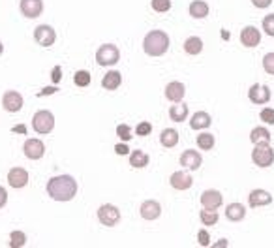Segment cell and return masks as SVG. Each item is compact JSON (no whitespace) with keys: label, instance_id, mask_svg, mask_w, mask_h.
I'll return each mask as SVG.
<instances>
[{"label":"cell","instance_id":"ab89813d","mask_svg":"<svg viewBox=\"0 0 274 248\" xmlns=\"http://www.w3.org/2000/svg\"><path fill=\"white\" fill-rule=\"evenodd\" d=\"M62 68H60V66H55V68H53V74H51V79H53V83H60V79H62Z\"/></svg>","mask_w":274,"mask_h":248},{"label":"cell","instance_id":"5bb4252c","mask_svg":"<svg viewBox=\"0 0 274 248\" xmlns=\"http://www.w3.org/2000/svg\"><path fill=\"white\" fill-rule=\"evenodd\" d=\"M8 184L12 188H25L28 184V171L23 168H12L8 171Z\"/></svg>","mask_w":274,"mask_h":248},{"label":"cell","instance_id":"f546056e","mask_svg":"<svg viewBox=\"0 0 274 248\" xmlns=\"http://www.w3.org/2000/svg\"><path fill=\"white\" fill-rule=\"evenodd\" d=\"M214 143H216V137L212 136V134H209V132H203V134L197 136V147L201 150H212Z\"/></svg>","mask_w":274,"mask_h":248},{"label":"cell","instance_id":"d6a6232c","mask_svg":"<svg viewBox=\"0 0 274 248\" xmlns=\"http://www.w3.org/2000/svg\"><path fill=\"white\" fill-rule=\"evenodd\" d=\"M152 4V10L158 13H165L171 10V0H150Z\"/></svg>","mask_w":274,"mask_h":248},{"label":"cell","instance_id":"7dc6e473","mask_svg":"<svg viewBox=\"0 0 274 248\" xmlns=\"http://www.w3.org/2000/svg\"><path fill=\"white\" fill-rule=\"evenodd\" d=\"M222 38H224V40H229V32H222Z\"/></svg>","mask_w":274,"mask_h":248},{"label":"cell","instance_id":"2e32d148","mask_svg":"<svg viewBox=\"0 0 274 248\" xmlns=\"http://www.w3.org/2000/svg\"><path fill=\"white\" fill-rule=\"evenodd\" d=\"M259 42H261V32L257 30L256 26L250 25L241 30V44L244 47H256V45H259Z\"/></svg>","mask_w":274,"mask_h":248},{"label":"cell","instance_id":"6da1fadb","mask_svg":"<svg viewBox=\"0 0 274 248\" xmlns=\"http://www.w3.org/2000/svg\"><path fill=\"white\" fill-rule=\"evenodd\" d=\"M47 196L55 201H72L77 196V180L72 175H56L47 180Z\"/></svg>","mask_w":274,"mask_h":248},{"label":"cell","instance_id":"8992f818","mask_svg":"<svg viewBox=\"0 0 274 248\" xmlns=\"http://www.w3.org/2000/svg\"><path fill=\"white\" fill-rule=\"evenodd\" d=\"M98 220H100L101 226H107V228H113L120 222V211L119 207H115L111 203L101 205L98 209Z\"/></svg>","mask_w":274,"mask_h":248},{"label":"cell","instance_id":"9c48e42d","mask_svg":"<svg viewBox=\"0 0 274 248\" xmlns=\"http://www.w3.org/2000/svg\"><path fill=\"white\" fill-rule=\"evenodd\" d=\"M23 96L17 92V90H6L4 96H2V107L6 109L8 113H17L23 109Z\"/></svg>","mask_w":274,"mask_h":248},{"label":"cell","instance_id":"4dcf8cb0","mask_svg":"<svg viewBox=\"0 0 274 248\" xmlns=\"http://www.w3.org/2000/svg\"><path fill=\"white\" fill-rule=\"evenodd\" d=\"M26 244V235H25V231H12L10 233V246L12 248H21V246H25Z\"/></svg>","mask_w":274,"mask_h":248},{"label":"cell","instance_id":"3957f363","mask_svg":"<svg viewBox=\"0 0 274 248\" xmlns=\"http://www.w3.org/2000/svg\"><path fill=\"white\" fill-rule=\"evenodd\" d=\"M32 128H34V132L42 134V136L51 134L53 128H55V115L51 111H47V109L36 111L34 117H32Z\"/></svg>","mask_w":274,"mask_h":248},{"label":"cell","instance_id":"f6af8a7d","mask_svg":"<svg viewBox=\"0 0 274 248\" xmlns=\"http://www.w3.org/2000/svg\"><path fill=\"white\" fill-rule=\"evenodd\" d=\"M12 130H13V132H21V134H26V126H23V124H19V126H13Z\"/></svg>","mask_w":274,"mask_h":248},{"label":"cell","instance_id":"f1b7e54d","mask_svg":"<svg viewBox=\"0 0 274 248\" xmlns=\"http://www.w3.org/2000/svg\"><path fill=\"white\" fill-rule=\"evenodd\" d=\"M199 218L201 222H203V226H216L218 224V212H216V209H205L203 207V211L199 212Z\"/></svg>","mask_w":274,"mask_h":248},{"label":"cell","instance_id":"cb8c5ba5","mask_svg":"<svg viewBox=\"0 0 274 248\" xmlns=\"http://www.w3.org/2000/svg\"><path fill=\"white\" fill-rule=\"evenodd\" d=\"M160 143H162L165 149L177 147V143H179V132L175 130V128H165V130H162V134H160Z\"/></svg>","mask_w":274,"mask_h":248},{"label":"cell","instance_id":"1f68e13d","mask_svg":"<svg viewBox=\"0 0 274 248\" xmlns=\"http://www.w3.org/2000/svg\"><path fill=\"white\" fill-rule=\"evenodd\" d=\"M90 81H92V75L88 74L87 70H79V72H75L74 83L77 85V87H88V85H90Z\"/></svg>","mask_w":274,"mask_h":248},{"label":"cell","instance_id":"4fadbf2b","mask_svg":"<svg viewBox=\"0 0 274 248\" xmlns=\"http://www.w3.org/2000/svg\"><path fill=\"white\" fill-rule=\"evenodd\" d=\"M201 164H203V158H201V154L197 152V150L188 149V150H184V152L181 154V166H182V168L190 169V171H195V169H199Z\"/></svg>","mask_w":274,"mask_h":248},{"label":"cell","instance_id":"83f0119b","mask_svg":"<svg viewBox=\"0 0 274 248\" xmlns=\"http://www.w3.org/2000/svg\"><path fill=\"white\" fill-rule=\"evenodd\" d=\"M250 139L252 143H270V132L265 128V126H256L254 130L250 132Z\"/></svg>","mask_w":274,"mask_h":248},{"label":"cell","instance_id":"8d00e7d4","mask_svg":"<svg viewBox=\"0 0 274 248\" xmlns=\"http://www.w3.org/2000/svg\"><path fill=\"white\" fill-rule=\"evenodd\" d=\"M150 132H152V124H150L149 120H143V122H139V124H137L135 134H137V136H139V137L149 136Z\"/></svg>","mask_w":274,"mask_h":248},{"label":"cell","instance_id":"4316f807","mask_svg":"<svg viewBox=\"0 0 274 248\" xmlns=\"http://www.w3.org/2000/svg\"><path fill=\"white\" fill-rule=\"evenodd\" d=\"M184 51H186L188 55H199L201 51H203V40L197 36H190L184 42Z\"/></svg>","mask_w":274,"mask_h":248},{"label":"cell","instance_id":"ac0fdd59","mask_svg":"<svg viewBox=\"0 0 274 248\" xmlns=\"http://www.w3.org/2000/svg\"><path fill=\"white\" fill-rule=\"evenodd\" d=\"M184 94H186V87L182 85L181 81H171V83H167V87H165V98H167L169 102L179 104V102H182Z\"/></svg>","mask_w":274,"mask_h":248},{"label":"cell","instance_id":"d4e9b609","mask_svg":"<svg viewBox=\"0 0 274 248\" xmlns=\"http://www.w3.org/2000/svg\"><path fill=\"white\" fill-rule=\"evenodd\" d=\"M190 15L193 19H205L209 15V4L203 0H193L190 4Z\"/></svg>","mask_w":274,"mask_h":248},{"label":"cell","instance_id":"e575fe53","mask_svg":"<svg viewBox=\"0 0 274 248\" xmlns=\"http://www.w3.org/2000/svg\"><path fill=\"white\" fill-rule=\"evenodd\" d=\"M263 30L268 36H274V13L265 15V19H263Z\"/></svg>","mask_w":274,"mask_h":248},{"label":"cell","instance_id":"b9f144b4","mask_svg":"<svg viewBox=\"0 0 274 248\" xmlns=\"http://www.w3.org/2000/svg\"><path fill=\"white\" fill-rule=\"evenodd\" d=\"M270 2L272 0H252V4L256 8H259V10H265V8H268L270 6Z\"/></svg>","mask_w":274,"mask_h":248},{"label":"cell","instance_id":"277c9868","mask_svg":"<svg viewBox=\"0 0 274 248\" xmlns=\"http://www.w3.org/2000/svg\"><path fill=\"white\" fill-rule=\"evenodd\" d=\"M252 162L257 168H268L274 162V150L270 143H256V147L252 150Z\"/></svg>","mask_w":274,"mask_h":248},{"label":"cell","instance_id":"5b68a950","mask_svg":"<svg viewBox=\"0 0 274 248\" xmlns=\"http://www.w3.org/2000/svg\"><path fill=\"white\" fill-rule=\"evenodd\" d=\"M120 60V51L115 44H104L96 51V62L98 66H115Z\"/></svg>","mask_w":274,"mask_h":248},{"label":"cell","instance_id":"ffe728a7","mask_svg":"<svg viewBox=\"0 0 274 248\" xmlns=\"http://www.w3.org/2000/svg\"><path fill=\"white\" fill-rule=\"evenodd\" d=\"M212 122L211 115L207 111H197L193 113L192 118H190V128L192 130H205V128H209Z\"/></svg>","mask_w":274,"mask_h":248},{"label":"cell","instance_id":"603a6c76","mask_svg":"<svg viewBox=\"0 0 274 248\" xmlns=\"http://www.w3.org/2000/svg\"><path fill=\"white\" fill-rule=\"evenodd\" d=\"M149 154L141 149H135V150H130V166L135 169H141V168H147L149 166Z\"/></svg>","mask_w":274,"mask_h":248},{"label":"cell","instance_id":"836d02e7","mask_svg":"<svg viewBox=\"0 0 274 248\" xmlns=\"http://www.w3.org/2000/svg\"><path fill=\"white\" fill-rule=\"evenodd\" d=\"M117 136H119L122 141H130L131 137H133L131 136V128L128 124H119V126H117Z\"/></svg>","mask_w":274,"mask_h":248},{"label":"cell","instance_id":"7a4b0ae2","mask_svg":"<svg viewBox=\"0 0 274 248\" xmlns=\"http://www.w3.org/2000/svg\"><path fill=\"white\" fill-rule=\"evenodd\" d=\"M143 49L149 56H162L169 49V36L163 30H150L143 40Z\"/></svg>","mask_w":274,"mask_h":248},{"label":"cell","instance_id":"ba28073f","mask_svg":"<svg viewBox=\"0 0 274 248\" xmlns=\"http://www.w3.org/2000/svg\"><path fill=\"white\" fill-rule=\"evenodd\" d=\"M34 40H36L38 45H42V47H51V45L55 44V40H56L55 28H53V26H49V25L36 26V30H34Z\"/></svg>","mask_w":274,"mask_h":248},{"label":"cell","instance_id":"52a82bcc","mask_svg":"<svg viewBox=\"0 0 274 248\" xmlns=\"http://www.w3.org/2000/svg\"><path fill=\"white\" fill-rule=\"evenodd\" d=\"M248 98H250V102L256 104V106H265V104L270 102V88H268L267 85H259V83H256V85L250 87Z\"/></svg>","mask_w":274,"mask_h":248},{"label":"cell","instance_id":"7c38bea8","mask_svg":"<svg viewBox=\"0 0 274 248\" xmlns=\"http://www.w3.org/2000/svg\"><path fill=\"white\" fill-rule=\"evenodd\" d=\"M21 13L28 19H36L44 12V0H21L19 2Z\"/></svg>","mask_w":274,"mask_h":248},{"label":"cell","instance_id":"c3c4849f","mask_svg":"<svg viewBox=\"0 0 274 248\" xmlns=\"http://www.w3.org/2000/svg\"><path fill=\"white\" fill-rule=\"evenodd\" d=\"M4 53V45H2V42H0V55Z\"/></svg>","mask_w":274,"mask_h":248},{"label":"cell","instance_id":"7bdbcfd3","mask_svg":"<svg viewBox=\"0 0 274 248\" xmlns=\"http://www.w3.org/2000/svg\"><path fill=\"white\" fill-rule=\"evenodd\" d=\"M6 203H8V192L0 186V209H2Z\"/></svg>","mask_w":274,"mask_h":248},{"label":"cell","instance_id":"60d3db41","mask_svg":"<svg viewBox=\"0 0 274 248\" xmlns=\"http://www.w3.org/2000/svg\"><path fill=\"white\" fill-rule=\"evenodd\" d=\"M115 152L120 156H126V154H130V149H128L126 143H119V145H115Z\"/></svg>","mask_w":274,"mask_h":248},{"label":"cell","instance_id":"7402d4cb","mask_svg":"<svg viewBox=\"0 0 274 248\" xmlns=\"http://www.w3.org/2000/svg\"><path fill=\"white\" fill-rule=\"evenodd\" d=\"M246 216V207L243 203H229L225 209V218L231 222H241Z\"/></svg>","mask_w":274,"mask_h":248},{"label":"cell","instance_id":"484cf974","mask_svg":"<svg viewBox=\"0 0 274 248\" xmlns=\"http://www.w3.org/2000/svg\"><path fill=\"white\" fill-rule=\"evenodd\" d=\"M188 106L186 104H177V106H171V109H169V117H171V120L173 122H182V120H186L188 118Z\"/></svg>","mask_w":274,"mask_h":248},{"label":"cell","instance_id":"d6986e66","mask_svg":"<svg viewBox=\"0 0 274 248\" xmlns=\"http://www.w3.org/2000/svg\"><path fill=\"white\" fill-rule=\"evenodd\" d=\"M222 203H224V198L218 190H205L201 194V205L205 209H218Z\"/></svg>","mask_w":274,"mask_h":248},{"label":"cell","instance_id":"8fae6325","mask_svg":"<svg viewBox=\"0 0 274 248\" xmlns=\"http://www.w3.org/2000/svg\"><path fill=\"white\" fill-rule=\"evenodd\" d=\"M139 214H141V218H145V220H158L160 218V214H162V205L158 203L156 199H147V201H143L141 203V207H139Z\"/></svg>","mask_w":274,"mask_h":248},{"label":"cell","instance_id":"f35d334b","mask_svg":"<svg viewBox=\"0 0 274 248\" xmlns=\"http://www.w3.org/2000/svg\"><path fill=\"white\" fill-rule=\"evenodd\" d=\"M197 242H199L201 246H209V244H211V235H209V231L199 230V233H197Z\"/></svg>","mask_w":274,"mask_h":248},{"label":"cell","instance_id":"ee69618b","mask_svg":"<svg viewBox=\"0 0 274 248\" xmlns=\"http://www.w3.org/2000/svg\"><path fill=\"white\" fill-rule=\"evenodd\" d=\"M56 90H58V88H56V87H49V88H44V90H42V92L38 94V96H45V94H55Z\"/></svg>","mask_w":274,"mask_h":248},{"label":"cell","instance_id":"9a60e30c","mask_svg":"<svg viewBox=\"0 0 274 248\" xmlns=\"http://www.w3.org/2000/svg\"><path fill=\"white\" fill-rule=\"evenodd\" d=\"M169 184L173 186L175 190H188V188H192L193 184V179L192 175L186 173V171H175L171 177H169Z\"/></svg>","mask_w":274,"mask_h":248},{"label":"cell","instance_id":"d590c367","mask_svg":"<svg viewBox=\"0 0 274 248\" xmlns=\"http://www.w3.org/2000/svg\"><path fill=\"white\" fill-rule=\"evenodd\" d=\"M263 70L268 75H274V53H267L263 56Z\"/></svg>","mask_w":274,"mask_h":248},{"label":"cell","instance_id":"e0dca14e","mask_svg":"<svg viewBox=\"0 0 274 248\" xmlns=\"http://www.w3.org/2000/svg\"><path fill=\"white\" fill-rule=\"evenodd\" d=\"M272 203V196L270 192L263 190V188H257V190H252L248 196V205L252 209H257V207H263V205Z\"/></svg>","mask_w":274,"mask_h":248},{"label":"cell","instance_id":"bcb514c9","mask_svg":"<svg viewBox=\"0 0 274 248\" xmlns=\"http://www.w3.org/2000/svg\"><path fill=\"white\" fill-rule=\"evenodd\" d=\"M214 246H216V248H218V246H229V241H227V239H220Z\"/></svg>","mask_w":274,"mask_h":248},{"label":"cell","instance_id":"30bf717a","mask_svg":"<svg viewBox=\"0 0 274 248\" xmlns=\"http://www.w3.org/2000/svg\"><path fill=\"white\" fill-rule=\"evenodd\" d=\"M23 150H25V156L28 160H40L44 158L45 154V145L42 139H26L25 145H23Z\"/></svg>","mask_w":274,"mask_h":248},{"label":"cell","instance_id":"74e56055","mask_svg":"<svg viewBox=\"0 0 274 248\" xmlns=\"http://www.w3.org/2000/svg\"><path fill=\"white\" fill-rule=\"evenodd\" d=\"M259 118L265 124H274V109L272 107H263L261 113H259Z\"/></svg>","mask_w":274,"mask_h":248},{"label":"cell","instance_id":"44dd1931","mask_svg":"<svg viewBox=\"0 0 274 248\" xmlns=\"http://www.w3.org/2000/svg\"><path fill=\"white\" fill-rule=\"evenodd\" d=\"M120 85H122V74L117 72V70L107 72V74L104 75V79H101V87L106 88V90H117Z\"/></svg>","mask_w":274,"mask_h":248}]
</instances>
